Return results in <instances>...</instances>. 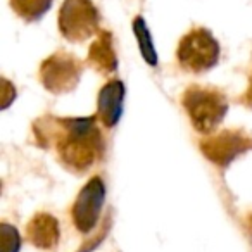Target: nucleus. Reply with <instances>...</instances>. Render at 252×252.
<instances>
[{
	"label": "nucleus",
	"instance_id": "obj_1",
	"mask_svg": "<svg viewBox=\"0 0 252 252\" xmlns=\"http://www.w3.org/2000/svg\"><path fill=\"white\" fill-rule=\"evenodd\" d=\"M40 145L54 144L59 161L71 171H87L104 152L95 118H45L36 121Z\"/></svg>",
	"mask_w": 252,
	"mask_h": 252
},
{
	"label": "nucleus",
	"instance_id": "obj_2",
	"mask_svg": "<svg viewBox=\"0 0 252 252\" xmlns=\"http://www.w3.org/2000/svg\"><path fill=\"white\" fill-rule=\"evenodd\" d=\"M182 104L199 133H213L228 112L226 97L214 88L190 87L183 94Z\"/></svg>",
	"mask_w": 252,
	"mask_h": 252
},
{
	"label": "nucleus",
	"instance_id": "obj_3",
	"mask_svg": "<svg viewBox=\"0 0 252 252\" xmlns=\"http://www.w3.org/2000/svg\"><path fill=\"white\" fill-rule=\"evenodd\" d=\"M176 59L185 71L204 73L216 66L220 61V43L207 30H192L178 43Z\"/></svg>",
	"mask_w": 252,
	"mask_h": 252
},
{
	"label": "nucleus",
	"instance_id": "obj_4",
	"mask_svg": "<svg viewBox=\"0 0 252 252\" xmlns=\"http://www.w3.org/2000/svg\"><path fill=\"white\" fill-rule=\"evenodd\" d=\"M59 30L73 43L85 42L98 30V11L92 0H66L59 11Z\"/></svg>",
	"mask_w": 252,
	"mask_h": 252
},
{
	"label": "nucleus",
	"instance_id": "obj_5",
	"mask_svg": "<svg viewBox=\"0 0 252 252\" xmlns=\"http://www.w3.org/2000/svg\"><path fill=\"white\" fill-rule=\"evenodd\" d=\"M83 74V64L66 52L52 54L40 66V81L52 94H67L74 90Z\"/></svg>",
	"mask_w": 252,
	"mask_h": 252
},
{
	"label": "nucleus",
	"instance_id": "obj_6",
	"mask_svg": "<svg viewBox=\"0 0 252 252\" xmlns=\"http://www.w3.org/2000/svg\"><path fill=\"white\" fill-rule=\"evenodd\" d=\"M105 202V185L102 178L94 176L78 193L71 209L73 223L81 233H90L97 226V220Z\"/></svg>",
	"mask_w": 252,
	"mask_h": 252
},
{
	"label": "nucleus",
	"instance_id": "obj_7",
	"mask_svg": "<svg viewBox=\"0 0 252 252\" xmlns=\"http://www.w3.org/2000/svg\"><path fill=\"white\" fill-rule=\"evenodd\" d=\"M252 149V138L244 131L226 130L200 142V151L214 164L226 168L231 161Z\"/></svg>",
	"mask_w": 252,
	"mask_h": 252
},
{
	"label": "nucleus",
	"instance_id": "obj_8",
	"mask_svg": "<svg viewBox=\"0 0 252 252\" xmlns=\"http://www.w3.org/2000/svg\"><path fill=\"white\" fill-rule=\"evenodd\" d=\"M123 102H125V85L119 80H112L104 85L98 94L97 116L102 125L112 128L119 123L123 114Z\"/></svg>",
	"mask_w": 252,
	"mask_h": 252
},
{
	"label": "nucleus",
	"instance_id": "obj_9",
	"mask_svg": "<svg viewBox=\"0 0 252 252\" xmlns=\"http://www.w3.org/2000/svg\"><path fill=\"white\" fill-rule=\"evenodd\" d=\"M26 237L36 249H52L59 240V223L47 213H38L26 224Z\"/></svg>",
	"mask_w": 252,
	"mask_h": 252
},
{
	"label": "nucleus",
	"instance_id": "obj_10",
	"mask_svg": "<svg viewBox=\"0 0 252 252\" xmlns=\"http://www.w3.org/2000/svg\"><path fill=\"white\" fill-rule=\"evenodd\" d=\"M88 63L100 74H111L118 67V57L112 49V35L109 32H100L90 50H88Z\"/></svg>",
	"mask_w": 252,
	"mask_h": 252
},
{
	"label": "nucleus",
	"instance_id": "obj_11",
	"mask_svg": "<svg viewBox=\"0 0 252 252\" xmlns=\"http://www.w3.org/2000/svg\"><path fill=\"white\" fill-rule=\"evenodd\" d=\"M11 5L19 18L36 21L50 9L52 0H11Z\"/></svg>",
	"mask_w": 252,
	"mask_h": 252
},
{
	"label": "nucleus",
	"instance_id": "obj_12",
	"mask_svg": "<svg viewBox=\"0 0 252 252\" xmlns=\"http://www.w3.org/2000/svg\"><path fill=\"white\" fill-rule=\"evenodd\" d=\"M133 32L135 36H137L138 47H140V52L144 56L145 63L149 66H156L158 64V54H156L154 43H152V36L149 33V28L145 25V21L142 18H137L133 21Z\"/></svg>",
	"mask_w": 252,
	"mask_h": 252
},
{
	"label": "nucleus",
	"instance_id": "obj_13",
	"mask_svg": "<svg viewBox=\"0 0 252 252\" xmlns=\"http://www.w3.org/2000/svg\"><path fill=\"white\" fill-rule=\"evenodd\" d=\"M21 237L14 226L7 223L0 224V252H19Z\"/></svg>",
	"mask_w": 252,
	"mask_h": 252
},
{
	"label": "nucleus",
	"instance_id": "obj_14",
	"mask_svg": "<svg viewBox=\"0 0 252 252\" xmlns=\"http://www.w3.org/2000/svg\"><path fill=\"white\" fill-rule=\"evenodd\" d=\"M242 102H244L247 107H252V76H251V83H249L247 92H245V95L242 97Z\"/></svg>",
	"mask_w": 252,
	"mask_h": 252
}]
</instances>
